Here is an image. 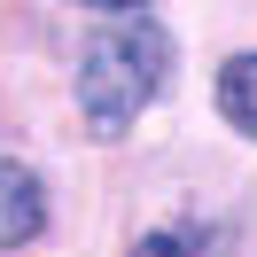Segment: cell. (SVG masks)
<instances>
[{
  "label": "cell",
  "instance_id": "cell-5",
  "mask_svg": "<svg viewBox=\"0 0 257 257\" xmlns=\"http://www.w3.org/2000/svg\"><path fill=\"white\" fill-rule=\"evenodd\" d=\"M86 8H101V16H141V0H86Z\"/></svg>",
  "mask_w": 257,
  "mask_h": 257
},
{
  "label": "cell",
  "instance_id": "cell-4",
  "mask_svg": "<svg viewBox=\"0 0 257 257\" xmlns=\"http://www.w3.org/2000/svg\"><path fill=\"white\" fill-rule=\"evenodd\" d=\"M133 257H203V234L195 226H156V234L133 241Z\"/></svg>",
  "mask_w": 257,
  "mask_h": 257
},
{
  "label": "cell",
  "instance_id": "cell-2",
  "mask_svg": "<svg viewBox=\"0 0 257 257\" xmlns=\"http://www.w3.org/2000/svg\"><path fill=\"white\" fill-rule=\"evenodd\" d=\"M47 226V187H39L32 164L0 156V249H24V241Z\"/></svg>",
  "mask_w": 257,
  "mask_h": 257
},
{
  "label": "cell",
  "instance_id": "cell-1",
  "mask_svg": "<svg viewBox=\"0 0 257 257\" xmlns=\"http://www.w3.org/2000/svg\"><path fill=\"white\" fill-rule=\"evenodd\" d=\"M164 78H172V32L156 16H109L78 47V109L101 141H117L164 94Z\"/></svg>",
  "mask_w": 257,
  "mask_h": 257
},
{
  "label": "cell",
  "instance_id": "cell-3",
  "mask_svg": "<svg viewBox=\"0 0 257 257\" xmlns=\"http://www.w3.org/2000/svg\"><path fill=\"white\" fill-rule=\"evenodd\" d=\"M218 117L257 141V55H226V70H218Z\"/></svg>",
  "mask_w": 257,
  "mask_h": 257
}]
</instances>
